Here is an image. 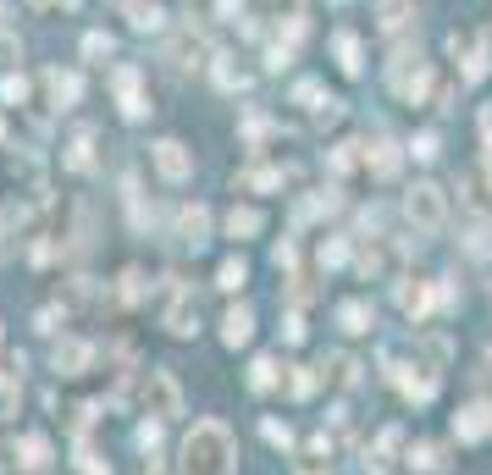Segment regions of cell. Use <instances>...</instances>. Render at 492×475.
I'll return each mask as SVG.
<instances>
[{
    "label": "cell",
    "instance_id": "obj_1",
    "mask_svg": "<svg viewBox=\"0 0 492 475\" xmlns=\"http://www.w3.org/2000/svg\"><path fill=\"white\" fill-rule=\"evenodd\" d=\"M233 470V437L222 421H199L183 442V459H177V475H227Z\"/></svg>",
    "mask_w": 492,
    "mask_h": 475
},
{
    "label": "cell",
    "instance_id": "obj_2",
    "mask_svg": "<svg viewBox=\"0 0 492 475\" xmlns=\"http://www.w3.org/2000/svg\"><path fill=\"white\" fill-rule=\"evenodd\" d=\"M404 211H409V222H415L420 233H437L443 216H448V211H443V188H437V183H415L409 199H404Z\"/></svg>",
    "mask_w": 492,
    "mask_h": 475
},
{
    "label": "cell",
    "instance_id": "obj_3",
    "mask_svg": "<svg viewBox=\"0 0 492 475\" xmlns=\"http://www.w3.org/2000/svg\"><path fill=\"white\" fill-rule=\"evenodd\" d=\"M145 398H150V415H161V421H172V415L183 410L177 381H172L166 371H150V381H145Z\"/></svg>",
    "mask_w": 492,
    "mask_h": 475
},
{
    "label": "cell",
    "instance_id": "obj_4",
    "mask_svg": "<svg viewBox=\"0 0 492 475\" xmlns=\"http://www.w3.org/2000/svg\"><path fill=\"white\" fill-rule=\"evenodd\" d=\"M156 172H161L166 183H183V177L194 172V161H188V150H183L177 139H161V144H156Z\"/></svg>",
    "mask_w": 492,
    "mask_h": 475
},
{
    "label": "cell",
    "instance_id": "obj_5",
    "mask_svg": "<svg viewBox=\"0 0 492 475\" xmlns=\"http://www.w3.org/2000/svg\"><path fill=\"white\" fill-rule=\"evenodd\" d=\"M166 332H172V337H194V332H199V310H194L188 299H177V304L166 310Z\"/></svg>",
    "mask_w": 492,
    "mask_h": 475
},
{
    "label": "cell",
    "instance_id": "obj_6",
    "mask_svg": "<svg viewBox=\"0 0 492 475\" xmlns=\"http://www.w3.org/2000/svg\"><path fill=\"white\" fill-rule=\"evenodd\" d=\"M222 337H227V349L249 343V337H255V321H249V310H227V321H222Z\"/></svg>",
    "mask_w": 492,
    "mask_h": 475
},
{
    "label": "cell",
    "instance_id": "obj_7",
    "mask_svg": "<svg viewBox=\"0 0 492 475\" xmlns=\"http://www.w3.org/2000/svg\"><path fill=\"white\" fill-rule=\"evenodd\" d=\"M122 12H127L133 28H161V6H156V0H122Z\"/></svg>",
    "mask_w": 492,
    "mask_h": 475
},
{
    "label": "cell",
    "instance_id": "obj_8",
    "mask_svg": "<svg viewBox=\"0 0 492 475\" xmlns=\"http://www.w3.org/2000/svg\"><path fill=\"white\" fill-rule=\"evenodd\" d=\"M66 365V376H78L84 365H89V349L84 343H66V349H55V371Z\"/></svg>",
    "mask_w": 492,
    "mask_h": 475
},
{
    "label": "cell",
    "instance_id": "obj_9",
    "mask_svg": "<svg viewBox=\"0 0 492 475\" xmlns=\"http://www.w3.org/2000/svg\"><path fill=\"white\" fill-rule=\"evenodd\" d=\"M487 426H492V421H487V410L476 403V410H465V421H459V437H470V442H476V437H487Z\"/></svg>",
    "mask_w": 492,
    "mask_h": 475
},
{
    "label": "cell",
    "instance_id": "obj_10",
    "mask_svg": "<svg viewBox=\"0 0 492 475\" xmlns=\"http://www.w3.org/2000/svg\"><path fill=\"white\" fill-rule=\"evenodd\" d=\"M227 233H233V238H238V233L255 238V233H260V211H233V216H227Z\"/></svg>",
    "mask_w": 492,
    "mask_h": 475
},
{
    "label": "cell",
    "instance_id": "obj_11",
    "mask_svg": "<svg viewBox=\"0 0 492 475\" xmlns=\"http://www.w3.org/2000/svg\"><path fill=\"white\" fill-rule=\"evenodd\" d=\"M377 12H382V28H387V34L409 23V6H404V0H382V6H377Z\"/></svg>",
    "mask_w": 492,
    "mask_h": 475
},
{
    "label": "cell",
    "instance_id": "obj_12",
    "mask_svg": "<svg viewBox=\"0 0 492 475\" xmlns=\"http://www.w3.org/2000/svg\"><path fill=\"white\" fill-rule=\"evenodd\" d=\"M244 277H249L244 260H227V265H222V288H244Z\"/></svg>",
    "mask_w": 492,
    "mask_h": 475
},
{
    "label": "cell",
    "instance_id": "obj_13",
    "mask_svg": "<svg viewBox=\"0 0 492 475\" xmlns=\"http://www.w3.org/2000/svg\"><path fill=\"white\" fill-rule=\"evenodd\" d=\"M183 233L199 243V233H205V211H188V216H183Z\"/></svg>",
    "mask_w": 492,
    "mask_h": 475
},
{
    "label": "cell",
    "instance_id": "obj_14",
    "mask_svg": "<svg viewBox=\"0 0 492 475\" xmlns=\"http://www.w3.org/2000/svg\"><path fill=\"white\" fill-rule=\"evenodd\" d=\"M244 183H249V188H276V183H283V177H276V172H249Z\"/></svg>",
    "mask_w": 492,
    "mask_h": 475
},
{
    "label": "cell",
    "instance_id": "obj_15",
    "mask_svg": "<svg viewBox=\"0 0 492 475\" xmlns=\"http://www.w3.org/2000/svg\"><path fill=\"white\" fill-rule=\"evenodd\" d=\"M305 475H326V470H305Z\"/></svg>",
    "mask_w": 492,
    "mask_h": 475
}]
</instances>
